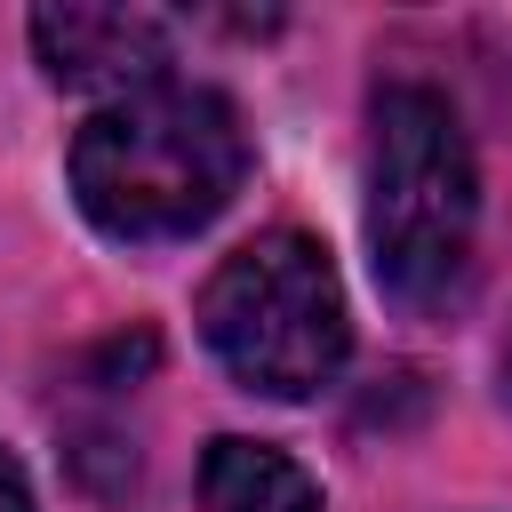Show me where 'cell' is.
<instances>
[{"label": "cell", "instance_id": "6da1fadb", "mask_svg": "<svg viewBox=\"0 0 512 512\" xmlns=\"http://www.w3.org/2000/svg\"><path fill=\"white\" fill-rule=\"evenodd\" d=\"M248 176L240 112L216 88H136L72 136V192L104 240L168 248L232 208Z\"/></svg>", "mask_w": 512, "mask_h": 512}, {"label": "cell", "instance_id": "7a4b0ae2", "mask_svg": "<svg viewBox=\"0 0 512 512\" xmlns=\"http://www.w3.org/2000/svg\"><path fill=\"white\" fill-rule=\"evenodd\" d=\"M480 184L448 96L392 80L368 120V248L376 280L408 312H448L472 280Z\"/></svg>", "mask_w": 512, "mask_h": 512}, {"label": "cell", "instance_id": "3957f363", "mask_svg": "<svg viewBox=\"0 0 512 512\" xmlns=\"http://www.w3.org/2000/svg\"><path fill=\"white\" fill-rule=\"evenodd\" d=\"M200 336L240 392L312 400L352 352L328 248L304 232H256L248 248H232L200 288Z\"/></svg>", "mask_w": 512, "mask_h": 512}, {"label": "cell", "instance_id": "277c9868", "mask_svg": "<svg viewBox=\"0 0 512 512\" xmlns=\"http://www.w3.org/2000/svg\"><path fill=\"white\" fill-rule=\"evenodd\" d=\"M32 48L56 88H160L168 72V24L144 8H32Z\"/></svg>", "mask_w": 512, "mask_h": 512}, {"label": "cell", "instance_id": "5b68a950", "mask_svg": "<svg viewBox=\"0 0 512 512\" xmlns=\"http://www.w3.org/2000/svg\"><path fill=\"white\" fill-rule=\"evenodd\" d=\"M200 512H320V480L296 456L224 432L200 456Z\"/></svg>", "mask_w": 512, "mask_h": 512}, {"label": "cell", "instance_id": "8992f818", "mask_svg": "<svg viewBox=\"0 0 512 512\" xmlns=\"http://www.w3.org/2000/svg\"><path fill=\"white\" fill-rule=\"evenodd\" d=\"M0 512H32V488H24V464L0 448Z\"/></svg>", "mask_w": 512, "mask_h": 512}, {"label": "cell", "instance_id": "52a82bcc", "mask_svg": "<svg viewBox=\"0 0 512 512\" xmlns=\"http://www.w3.org/2000/svg\"><path fill=\"white\" fill-rule=\"evenodd\" d=\"M504 392H512V344H504Z\"/></svg>", "mask_w": 512, "mask_h": 512}]
</instances>
